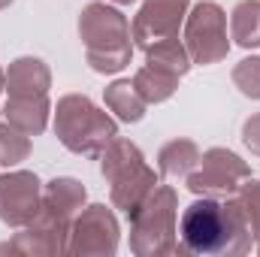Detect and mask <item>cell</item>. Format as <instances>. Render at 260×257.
<instances>
[{
  "mask_svg": "<svg viewBox=\"0 0 260 257\" xmlns=\"http://www.w3.org/2000/svg\"><path fill=\"white\" fill-rule=\"evenodd\" d=\"M79 40L85 46V61L100 76H115L130 64L133 37L127 15L103 0H94L79 15Z\"/></svg>",
  "mask_w": 260,
  "mask_h": 257,
  "instance_id": "obj_2",
  "label": "cell"
},
{
  "mask_svg": "<svg viewBox=\"0 0 260 257\" xmlns=\"http://www.w3.org/2000/svg\"><path fill=\"white\" fill-rule=\"evenodd\" d=\"M3 118L27 136H40L49 127L52 103L49 97H9V103L3 106Z\"/></svg>",
  "mask_w": 260,
  "mask_h": 257,
  "instance_id": "obj_14",
  "label": "cell"
},
{
  "mask_svg": "<svg viewBox=\"0 0 260 257\" xmlns=\"http://www.w3.org/2000/svg\"><path fill=\"white\" fill-rule=\"evenodd\" d=\"M230 40L239 49H260V0H239L233 6Z\"/></svg>",
  "mask_w": 260,
  "mask_h": 257,
  "instance_id": "obj_18",
  "label": "cell"
},
{
  "mask_svg": "<svg viewBox=\"0 0 260 257\" xmlns=\"http://www.w3.org/2000/svg\"><path fill=\"white\" fill-rule=\"evenodd\" d=\"M52 70L43 58L21 55L6 70V94L9 97H49Z\"/></svg>",
  "mask_w": 260,
  "mask_h": 257,
  "instance_id": "obj_12",
  "label": "cell"
},
{
  "mask_svg": "<svg viewBox=\"0 0 260 257\" xmlns=\"http://www.w3.org/2000/svg\"><path fill=\"white\" fill-rule=\"evenodd\" d=\"M3 91H6V73L0 70V94H3Z\"/></svg>",
  "mask_w": 260,
  "mask_h": 257,
  "instance_id": "obj_24",
  "label": "cell"
},
{
  "mask_svg": "<svg viewBox=\"0 0 260 257\" xmlns=\"http://www.w3.org/2000/svg\"><path fill=\"white\" fill-rule=\"evenodd\" d=\"M145 64L182 79V76H188L194 61H191V55H188V49H185V43L179 37H167V40H160V43L145 49Z\"/></svg>",
  "mask_w": 260,
  "mask_h": 257,
  "instance_id": "obj_17",
  "label": "cell"
},
{
  "mask_svg": "<svg viewBox=\"0 0 260 257\" xmlns=\"http://www.w3.org/2000/svg\"><path fill=\"white\" fill-rule=\"evenodd\" d=\"M43 206V182L30 170H9L0 176V221L12 230L27 227Z\"/></svg>",
  "mask_w": 260,
  "mask_h": 257,
  "instance_id": "obj_9",
  "label": "cell"
},
{
  "mask_svg": "<svg viewBox=\"0 0 260 257\" xmlns=\"http://www.w3.org/2000/svg\"><path fill=\"white\" fill-rule=\"evenodd\" d=\"M200 145L194 139H170L160 151H157V167L164 176L173 179H188L200 167Z\"/></svg>",
  "mask_w": 260,
  "mask_h": 257,
  "instance_id": "obj_16",
  "label": "cell"
},
{
  "mask_svg": "<svg viewBox=\"0 0 260 257\" xmlns=\"http://www.w3.org/2000/svg\"><path fill=\"white\" fill-rule=\"evenodd\" d=\"M70 221H61L55 215H49L46 209L37 212V218L21 227V233H15L9 242L0 245V254H27V257H58L67 254V242H70Z\"/></svg>",
  "mask_w": 260,
  "mask_h": 257,
  "instance_id": "obj_10",
  "label": "cell"
},
{
  "mask_svg": "<svg viewBox=\"0 0 260 257\" xmlns=\"http://www.w3.org/2000/svg\"><path fill=\"white\" fill-rule=\"evenodd\" d=\"M100 173L109 185V200L115 209H121L124 215L136 212L139 203L154 191L160 182H157V173L145 164L142 151L130 142L115 136L103 154H100Z\"/></svg>",
  "mask_w": 260,
  "mask_h": 257,
  "instance_id": "obj_5",
  "label": "cell"
},
{
  "mask_svg": "<svg viewBox=\"0 0 260 257\" xmlns=\"http://www.w3.org/2000/svg\"><path fill=\"white\" fill-rule=\"evenodd\" d=\"M27 157H30V136L15 130L9 121L0 124V164L3 167H18Z\"/></svg>",
  "mask_w": 260,
  "mask_h": 257,
  "instance_id": "obj_20",
  "label": "cell"
},
{
  "mask_svg": "<svg viewBox=\"0 0 260 257\" xmlns=\"http://www.w3.org/2000/svg\"><path fill=\"white\" fill-rule=\"evenodd\" d=\"M191 9V0H142L139 12L133 15L130 37L133 46L142 52L167 37H179V27L185 24V15Z\"/></svg>",
  "mask_w": 260,
  "mask_h": 257,
  "instance_id": "obj_11",
  "label": "cell"
},
{
  "mask_svg": "<svg viewBox=\"0 0 260 257\" xmlns=\"http://www.w3.org/2000/svg\"><path fill=\"white\" fill-rule=\"evenodd\" d=\"M236 203L242 206L245 212V221H248V230L254 236V248L260 251V182L257 179H245L242 188L236 191Z\"/></svg>",
  "mask_w": 260,
  "mask_h": 257,
  "instance_id": "obj_21",
  "label": "cell"
},
{
  "mask_svg": "<svg viewBox=\"0 0 260 257\" xmlns=\"http://www.w3.org/2000/svg\"><path fill=\"white\" fill-rule=\"evenodd\" d=\"M52 115H55V136L73 154L100 157L103 148L118 136V121L85 94L61 97Z\"/></svg>",
  "mask_w": 260,
  "mask_h": 257,
  "instance_id": "obj_4",
  "label": "cell"
},
{
  "mask_svg": "<svg viewBox=\"0 0 260 257\" xmlns=\"http://www.w3.org/2000/svg\"><path fill=\"white\" fill-rule=\"evenodd\" d=\"M109 3H115V6H130V3H136V0H109Z\"/></svg>",
  "mask_w": 260,
  "mask_h": 257,
  "instance_id": "obj_25",
  "label": "cell"
},
{
  "mask_svg": "<svg viewBox=\"0 0 260 257\" xmlns=\"http://www.w3.org/2000/svg\"><path fill=\"white\" fill-rule=\"evenodd\" d=\"M133 88L139 91V97H142L148 106H157V103H167V100L179 91V79L145 64V67L136 70V76H133Z\"/></svg>",
  "mask_w": 260,
  "mask_h": 257,
  "instance_id": "obj_19",
  "label": "cell"
},
{
  "mask_svg": "<svg viewBox=\"0 0 260 257\" xmlns=\"http://www.w3.org/2000/svg\"><path fill=\"white\" fill-rule=\"evenodd\" d=\"M103 100H106V109L115 112V118L124 121V124H136V121L145 118V106H148V103L139 97V91L133 88L130 79H115V82H109V85L103 88Z\"/></svg>",
  "mask_w": 260,
  "mask_h": 257,
  "instance_id": "obj_15",
  "label": "cell"
},
{
  "mask_svg": "<svg viewBox=\"0 0 260 257\" xmlns=\"http://www.w3.org/2000/svg\"><path fill=\"white\" fill-rule=\"evenodd\" d=\"M233 85L239 88L242 97L248 100H260V58H242L239 64L233 67Z\"/></svg>",
  "mask_w": 260,
  "mask_h": 257,
  "instance_id": "obj_22",
  "label": "cell"
},
{
  "mask_svg": "<svg viewBox=\"0 0 260 257\" xmlns=\"http://www.w3.org/2000/svg\"><path fill=\"white\" fill-rule=\"evenodd\" d=\"M121 242V227L112 209L94 203L73 218L67 254L73 257H112Z\"/></svg>",
  "mask_w": 260,
  "mask_h": 257,
  "instance_id": "obj_8",
  "label": "cell"
},
{
  "mask_svg": "<svg viewBox=\"0 0 260 257\" xmlns=\"http://www.w3.org/2000/svg\"><path fill=\"white\" fill-rule=\"evenodd\" d=\"M127 218L130 251L136 257L185 254L179 242V197L170 185H157Z\"/></svg>",
  "mask_w": 260,
  "mask_h": 257,
  "instance_id": "obj_3",
  "label": "cell"
},
{
  "mask_svg": "<svg viewBox=\"0 0 260 257\" xmlns=\"http://www.w3.org/2000/svg\"><path fill=\"white\" fill-rule=\"evenodd\" d=\"M85 200H88V191L79 179H70V176H58L52 179L49 185H43V206L49 215L61 218V221H70L85 209Z\"/></svg>",
  "mask_w": 260,
  "mask_h": 257,
  "instance_id": "obj_13",
  "label": "cell"
},
{
  "mask_svg": "<svg viewBox=\"0 0 260 257\" xmlns=\"http://www.w3.org/2000/svg\"><path fill=\"white\" fill-rule=\"evenodd\" d=\"M0 115H3V109H0Z\"/></svg>",
  "mask_w": 260,
  "mask_h": 257,
  "instance_id": "obj_27",
  "label": "cell"
},
{
  "mask_svg": "<svg viewBox=\"0 0 260 257\" xmlns=\"http://www.w3.org/2000/svg\"><path fill=\"white\" fill-rule=\"evenodd\" d=\"M251 179V167L230 148H209L200 154V167L185 179L188 191L197 197H215L227 200L236 197L242 182Z\"/></svg>",
  "mask_w": 260,
  "mask_h": 257,
  "instance_id": "obj_7",
  "label": "cell"
},
{
  "mask_svg": "<svg viewBox=\"0 0 260 257\" xmlns=\"http://www.w3.org/2000/svg\"><path fill=\"white\" fill-rule=\"evenodd\" d=\"M242 145L251 154L260 157V112H254L251 118H245V124H242Z\"/></svg>",
  "mask_w": 260,
  "mask_h": 257,
  "instance_id": "obj_23",
  "label": "cell"
},
{
  "mask_svg": "<svg viewBox=\"0 0 260 257\" xmlns=\"http://www.w3.org/2000/svg\"><path fill=\"white\" fill-rule=\"evenodd\" d=\"M179 242L185 254H248L254 236L236 197H200L179 218Z\"/></svg>",
  "mask_w": 260,
  "mask_h": 257,
  "instance_id": "obj_1",
  "label": "cell"
},
{
  "mask_svg": "<svg viewBox=\"0 0 260 257\" xmlns=\"http://www.w3.org/2000/svg\"><path fill=\"white\" fill-rule=\"evenodd\" d=\"M12 3H15V0H0V12H3V9H9Z\"/></svg>",
  "mask_w": 260,
  "mask_h": 257,
  "instance_id": "obj_26",
  "label": "cell"
},
{
  "mask_svg": "<svg viewBox=\"0 0 260 257\" xmlns=\"http://www.w3.org/2000/svg\"><path fill=\"white\" fill-rule=\"evenodd\" d=\"M185 49L191 61L200 67H212L227 58L230 40H227V12L215 0H200L185 15Z\"/></svg>",
  "mask_w": 260,
  "mask_h": 257,
  "instance_id": "obj_6",
  "label": "cell"
}]
</instances>
